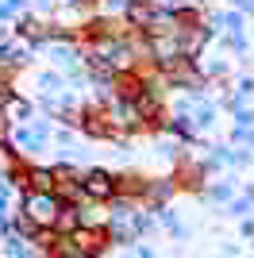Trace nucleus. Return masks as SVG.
<instances>
[{
  "mask_svg": "<svg viewBox=\"0 0 254 258\" xmlns=\"http://www.w3.org/2000/svg\"><path fill=\"white\" fill-rule=\"evenodd\" d=\"M116 185H119V177L108 166H85V173H81V193L89 201H100V205H108L116 197Z\"/></svg>",
  "mask_w": 254,
  "mask_h": 258,
  "instance_id": "f257e3e1",
  "label": "nucleus"
},
{
  "mask_svg": "<svg viewBox=\"0 0 254 258\" xmlns=\"http://www.w3.org/2000/svg\"><path fill=\"white\" fill-rule=\"evenodd\" d=\"M58 208H62V201H58L54 193H35V189H27V193H23L20 212L27 216L35 227H54V216H58Z\"/></svg>",
  "mask_w": 254,
  "mask_h": 258,
  "instance_id": "f03ea898",
  "label": "nucleus"
},
{
  "mask_svg": "<svg viewBox=\"0 0 254 258\" xmlns=\"http://www.w3.org/2000/svg\"><path fill=\"white\" fill-rule=\"evenodd\" d=\"M189 119L193 127L201 131V135H208L216 123H220V100L208 97V93H193V108H189Z\"/></svg>",
  "mask_w": 254,
  "mask_h": 258,
  "instance_id": "7ed1b4c3",
  "label": "nucleus"
},
{
  "mask_svg": "<svg viewBox=\"0 0 254 258\" xmlns=\"http://www.w3.org/2000/svg\"><path fill=\"white\" fill-rule=\"evenodd\" d=\"M201 74L208 77V85H227V77H231V54H223V50H204L201 54Z\"/></svg>",
  "mask_w": 254,
  "mask_h": 258,
  "instance_id": "20e7f679",
  "label": "nucleus"
},
{
  "mask_svg": "<svg viewBox=\"0 0 254 258\" xmlns=\"http://www.w3.org/2000/svg\"><path fill=\"white\" fill-rule=\"evenodd\" d=\"M31 89H35V97H50V93H62L66 89V77L54 66H46V70H35L31 74Z\"/></svg>",
  "mask_w": 254,
  "mask_h": 258,
  "instance_id": "39448f33",
  "label": "nucleus"
},
{
  "mask_svg": "<svg viewBox=\"0 0 254 258\" xmlns=\"http://www.w3.org/2000/svg\"><path fill=\"white\" fill-rule=\"evenodd\" d=\"M35 112H39V108H35V97H20V93H16L12 104H8V119L12 123H27V119H35Z\"/></svg>",
  "mask_w": 254,
  "mask_h": 258,
  "instance_id": "423d86ee",
  "label": "nucleus"
},
{
  "mask_svg": "<svg viewBox=\"0 0 254 258\" xmlns=\"http://www.w3.org/2000/svg\"><path fill=\"white\" fill-rule=\"evenodd\" d=\"M77 227H81V212H77V205H62L58 216H54V231H58V235H70V231H77Z\"/></svg>",
  "mask_w": 254,
  "mask_h": 258,
  "instance_id": "0eeeda50",
  "label": "nucleus"
},
{
  "mask_svg": "<svg viewBox=\"0 0 254 258\" xmlns=\"http://www.w3.org/2000/svg\"><path fill=\"white\" fill-rule=\"evenodd\" d=\"M208 197H212V201H231V197H235V181H231V177H227V181H212Z\"/></svg>",
  "mask_w": 254,
  "mask_h": 258,
  "instance_id": "6e6552de",
  "label": "nucleus"
},
{
  "mask_svg": "<svg viewBox=\"0 0 254 258\" xmlns=\"http://www.w3.org/2000/svg\"><path fill=\"white\" fill-rule=\"evenodd\" d=\"M235 116V127H254V108L250 104H243L239 112H231Z\"/></svg>",
  "mask_w": 254,
  "mask_h": 258,
  "instance_id": "1a4fd4ad",
  "label": "nucleus"
},
{
  "mask_svg": "<svg viewBox=\"0 0 254 258\" xmlns=\"http://www.w3.org/2000/svg\"><path fill=\"white\" fill-rule=\"evenodd\" d=\"M223 4H235V0H223Z\"/></svg>",
  "mask_w": 254,
  "mask_h": 258,
  "instance_id": "9d476101",
  "label": "nucleus"
}]
</instances>
